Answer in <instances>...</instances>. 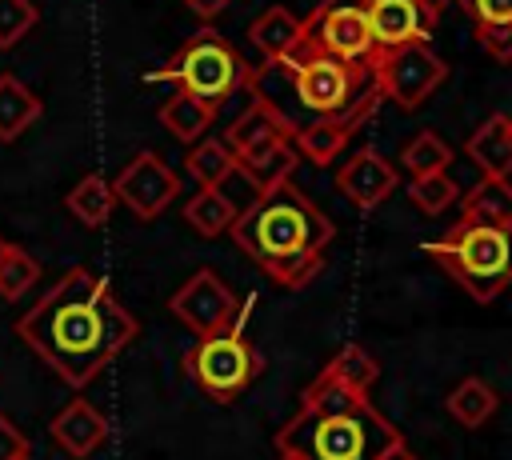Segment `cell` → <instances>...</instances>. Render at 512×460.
I'll return each mask as SVG.
<instances>
[{"mask_svg":"<svg viewBox=\"0 0 512 460\" xmlns=\"http://www.w3.org/2000/svg\"><path fill=\"white\" fill-rule=\"evenodd\" d=\"M260 352L252 348V340L240 328H224L216 336H200L188 352H184V372L192 376V384L216 400V404H232L248 392V384L260 372Z\"/></svg>","mask_w":512,"mask_h":460,"instance_id":"52a82bcc","label":"cell"},{"mask_svg":"<svg viewBox=\"0 0 512 460\" xmlns=\"http://www.w3.org/2000/svg\"><path fill=\"white\" fill-rule=\"evenodd\" d=\"M300 40H304V20H300L292 8H284V4L264 8V12L248 24V44L256 48L260 64L284 60Z\"/></svg>","mask_w":512,"mask_h":460,"instance_id":"e0dca14e","label":"cell"},{"mask_svg":"<svg viewBox=\"0 0 512 460\" xmlns=\"http://www.w3.org/2000/svg\"><path fill=\"white\" fill-rule=\"evenodd\" d=\"M184 220H188V228H192L196 236L216 240V236H224V232L236 224V208L228 204V196H224L220 188H200V192L184 204Z\"/></svg>","mask_w":512,"mask_h":460,"instance_id":"d4e9b609","label":"cell"},{"mask_svg":"<svg viewBox=\"0 0 512 460\" xmlns=\"http://www.w3.org/2000/svg\"><path fill=\"white\" fill-rule=\"evenodd\" d=\"M292 136H296V124L272 100H264L260 92H248V108L228 124L224 144L232 148V156L240 164V160L260 156V152H268L276 144H288Z\"/></svg>","mask_w":512,"mask_h":460,"instance_id":"4fadbf2b","label":"cell"},{"mask_svg":"<svg viewBox=\"0 0 512 460\" xmlns=\"http://www.w3.org/2000/svg\"><path fill=\"white\" fill-rule=\"evenodd\" d=\"M48 432H52V440H56L60 452H68L72 460H84V456H92V452L108 440V420H104V412H100L92 400L72 396V400L52 416Z\"/></svg>","mask_w":512,"mask_h":460,"instance_id":"2e32d148","label":"cell"},{"mask_svg":"<svg viewBox=\"0 0 512 460\" xmlns=\"http://www.w3.org/2000/svg\"><path fill=\"white\" fill-rule=\"evenodd\" d=\"M408 200H412L416 212H424V216H440V212H448V208L460 200V188H456V180H452L448 172L412 176V184H408Z\"/></svg>","mask_w":512,"mask_h":460,"instance_id":"f546056e","label":"cell"},{"mask_svg":"<svg viewBox=\"0 0 512 460\" xmlns=\"http://www.w3.org/2000/svg\"><path fill=\"white\" fill-rule=\"evenodd\" d=\"M304 40L344 64H372L376 40L368 28V0H320L304 16Z\"/></svg>","mask_w":512,"mask_h":460,"instance_id":"9c48e42d","label":"cell"},{"mask_svg":"<svg viewBox=\"0 0 512 460\" xmlns=\"http://www.w3.org/2000/svg\"><path fill=\"white\" fill-rule=\"evenodd\" d=\"M256 72L268 76V80H284V88H288V96H292V104L304 120L344 112L372 88V68L368 64H344L336 56L316 52L308 40H300L276 64H256Z\"/></svg>","mask_w":512,"mask_h":460,"instance_id":"277c9868","label":"cell"},{"mask_svg":"<svg viewBox=\"0 0 512 460\" xmlns=\"http://www.w3.org/2000/svg\"><path fill=\"white\" fill-rule=\"evenodd\" d=\"M168 312L200 340V336L224 332V328L236 320L240 300H236V292H232L212 268H200V272H192V276L176 288V296H168Z\"/></svg>","mask_w":512,"mask_h":460,"instance_id":"30bf717a","label":"cell"},{"mask_svg":"<svg viewBox=\"0 0 512 460\" xmlns=\"http://www.w3.org/2000/svg\"><path fill=\"white\" fill-rule=\"evenodd\" d=\"M368 68H372V84L380 100L396 104L400 112H416L448 80V64L432 52V44L380 48Z\"/></svg>","mask_w":512,"mask_h":460,"instance_id":"ba28073f","label":"cell"},{"mask_svg":"<svg viewBox=\"0 0 512 460\" xmlns=\"http://www.w3.org/2000/svg\"><path fill=\"white\" fill-rule=\"evenodd\" d=\"M40 280L36 256H28L20 244L0 236V300H20Z\"/></svg>","mask_w":512,"mask_h":460,"instance_id":"f1b7e54d","label":"cell"},{"mask_svg":"<svg viewBox=\"0 0 512 460\" xmlns=\"http://www.w3.org/2000/svg\"><path fill=\"white\" fill-rule=\"evenodd\" d=\"M212 120H216V104H208V100H200L192 92H180V88L160 104V124L176 140H184V144L204 140L208 128H212Z\"/></svg>","mask_w":512,"mask_h":460,"instance_id":"ffe728a7","label":"cell"},{"mask_svg":"<svg viewBox=\"0 0 512 460\" xmlns=\"http://www.w3.org/2000/svg\"><path fill=\"white\" fill-rule=\"evenodd\" d=\"M420 4H424V8H428V12L436 16V20H440V12H444L448 4H456V0H420Z\"/></svg>","mask_w":512,"mask_h":460,"instance_id":"8d00e7d4","label":"cell"},{"mask_svg":"<svg viewBox=\"0 0 512 460\" xmlns=\"http://www.w3.org/2000/svg\"><path fill=\"white\" fill-rule=\"evenodd\" d=\"M400 184V172L392 160H384L376 148H360L356 156H348L336 168V192L352 204V208H376L384 196H392V188Z\"/></svg>","mask_w":512,"mask_h":460,"instance_id":"5bb4252c","label":"cell"},{"mask_svg":"<svg viewBox=\"0 0 512 460\" xmlns=\"http://www.w3.org/2000/svg\"><path fill=\"white\" fill-rule=\"evenodd\" d=\"M400 164H404L408 176H432V172H444V168L452 164V148H448V140H444L440 132L420 128V132L404 144Z\"/></svg>","mask_w":512,"mask_h":460,"instance_id":"4316f807","label":"cell"},{"mask_svg":"<svg viewBox=\"0 0 512 460\" xmlns=\"http://www.w3.org/2000/svg\"><path fill=\"white\" fill-rule=\"evenodd\" d=\"M380 460H420V456H412V448H408V444L400 440V444H392V448H388V452H384Z\"/></svg>","mask_w":512,"mask_h":460,"instance_id":"d590c367","label":"cell"},{"mask_svg":"<svg viewBox=\"0 0 512 460\" xmlns=\"http://www.w3.org/2000/svg\"><path fill=\"white\" fill-rule=\"evenodd\" d=\"M184 168H188V176L196 180V188H220V184L236 172V156H232V148H228L224 140L204 136V140H196V144L188 148Z\"/></svg>","mask_w":512,"mask_h":460,"instance_id":"cb8c5ba5","label":"cell"},{"mask_svg":"<svg viewBox=\"0 0 512 460\" xmlns=\"http://www.w3.org/2000/svg\"><path fill=\"white\" fill-rule=\"evenodd\" d=\"M376 104H380V92H376V84H372L352 108L332 112V116L304 120V124L296 128V136H292V148H296L304 160H312V164H332V160L352 144V136L372 120Z\"/></svg>","mask_w":512,"mask_h":460,"instance_id":"7c38bea8","label":"cell"},{"mask_svg":"<svg viewBox=\"0 0 512 460\" xmlns=\"http://www.w3.org/2000/svg\"><path fill=\"white\" fill-rule=\"evenodd\" d=\"M368 28L380 48H400V44H428L436 16L420 0H368Z\"/></svg>","mask_w":512,"mask_h":460,"instance_id":"9a60e30c","label":"cell"},{"mask_svg":"<svg viewBox=\"0 0 512 460\" xmlns=\"http://www.w3.org/2000/svg\"><path fill=\"white\" fill-rule=\"evenodd\" d=\"M276 460H304V456H292V452H280Z\"/></svg>","mask_w":512,"mask_h":460,"instance_id":"74e56055","label":"cell"},{"mask_svg":"<svg viewBox=\"0 0 512 460\" xmlns=\"http://www.w3.org/2000/svg\"><path fill=\"white\" fill-rule=\"evenodd\" d=\"M40 120V96L12 72H0V144H12Z\"/></svg>","mask_w":512,"mask_h":460,"instance_id":"44dd1931","label":"cell"},{"mask_svg":"<svg viewBox=\"0 0 512 460\" xmlns=\"http://www.w3.org/2000/svg\"><path fill=\"white\" fill-rule=\"evenodd\" d=\"M40 12L32 0H0V52L16 48L32 28H36Z\"/></svg>","mask_w":512,"mask_h":460,"instance_id":"4dcf8cb0","label":"cell"},{"mask_svg":"<svg viewBox=\"0 0 512 460\" xmlns=\"http://www.w3.org/2000/svg\"><path fill=\"white\" fill-rule=\"evenodd\" d=\"M0 460H28V436L0 412Z\"/></svg>","mask_w":512,"mask_h":460,"instance_id":"d6a6232c","label":"cell"},{"mask_svg":"<svg viewBox=\"0 0 512 460\" xmlns=\"http://www.w3.org/2000/svg\"><path fill=\"white\" fill-rule=\"evenodd\" d=\"M476 24H504L512 20V0H464Z\"/></svg>","mask_w":512,"mask_h":460,"instance_id":"836d02e7","label":"cell"},{"mask_svg":"<svg viewBox=\"0 0 512 460\" xmlns=\"http://www.w3.org/2000/svg\"><path fill=\"white\" fill-rule=\"evenodd\" d=\"M468 160L480 168V176H512V116L492 112L464 144Z\"/></svg>","mask_w":512,"mask_h":460,"instance_id":"ac0fdd59","label":"cell"},{"mask_svg":"<svg viewBox=\"0 0 512 460\" xmlns=\"http://www.w3.org/2000/svg\"><path fill=\"white\" fill-rule=\"evenodd\" d=\"M296 164H300V152H296L292 140H288V144H276V148H268V152H260V156L240 160V172L264 192V188H276V184L292 180Z\"/></svg>","mask_w":512,"mask_h":460,"instance_id":"83f0119b","label":"cell"},{"mask_svg":"<svg viewBox=\"0 0 512 460\" xmlns=\"http://www.w3.org/2000/svg\"><path fill=\"white\" fill-rule=\"evenodd\" d=\"M184 4H188V8H192L200 20H216V16H220V12H224L232 0H184Z\"/></svg>","mask_w":512,"mask_h":460,"instance_id":"e575fe53","label":"cell"},{"mask_svg":"<svg viewBox=\"0 0 512 460\" xmlns=\"http://www.w3.org/2000/svg\"><path fill=\"white\" fill-rule=\"evenodd\" d=\"M112 192H116V204H124L132 216L140 220H156L168 204L180 200V176L176 168L156 156V152H136L120 176L112 180Z\"/></svg>","mask_w":512,"mask_h":460,"instance_id":"8fae6325","label":"cell"},{"mask_svg":"<svg viewBox=\"0 0 512 460\" xmlns=\"http://www.w3.org/2000/svg\"><path fill=\"white\" fill-rule=\"evenodd\" d=\"M476 40H480V48L492 60H500V64L512 60V20H504V24H476Z\"/></svg>","mask_w":512,"mask_h":460,"instance_id":"1f68e13d","label":"cell"},{"mask_svg":"<svg viewBox=\"0 0 512 460\" xmlns=\"http://www.w3.org/2000/svg\"><path fill=\"white\" fill-rule=\"evenodd\" d=\"M400 440V428L380 416L372 400H360L332 412L300 408L276 432V452H292L304 460H380Z\"/></svg>","mask_w":512,"mask_h":460,"instance_id":"3957f363","label":"cell"},{"mask_svg":"<svg viewBox=\"0 0 512 460\" xmlns=\"http://www.w3.org/2000/svg\"><path fill=\"white\" fill-rule=\"evenodd\" d=\"M324 372H332L340 384H348L352 392H360V396H368L372 388H376V380H380V360L364 348V344H344L328 364H324Z\"/></svg>","mask_w":512,"mask_h":460,"instance_id":"484cf974","label":"cell"},{"mask_svg":"<svg viewBox=\"0 0 512 460\" xmlns=\"http://www.w3.org/2000/svg\"><path fill=\"white\" fill-rule=\"evenodd\" d=\"M64 208L84 224V228H104L112 208H116V192L100 172H88L72 184V192L64 196Z\"/></svg>","mask_w":512,"mask_h":460,"instance_id":"603a6c76","label":"cell"},{"mask_svg":"<svg viewBox=\"0 0 512 460\" xmlns=\"http://www.w3.org/2000/svg\"><path fill=\"white\" fill-rule=\"evenodd\" d=\"M424 252L476 300L492 304L512 284V228L460 220L440 240H428Z\"/></svg>","mask_w":512,"mask_h":460,"instance_id":"5b68a950","label":"cell"},{"mask_svg":"<svg viewBox=\"0 0 512 460\" xmlns=\"http://www.w3.org/2000/svg\"><path fill=\"white\" fill-rule=\"evenodd\" d=\"M16 336L72 388H88L136 336V316L112 284L88 268H68L20 320Z\"/></svg>","mask_w":512,"mask_h":460,"instance_id":"6da1fadb","label":"cell"},{"mask_svg":"<svg viewBox=\"0 0 512 460\" xmlns=\"http://www.w3.org/2000/svg\"><path fill=\"white\" fill-rule=\"evenodd\" d=\"M236 248L276 284L304 288L324 268V248L332 244V220L292 184L264 188L228 228Z\"/></svg>","mask_w":512,"mask_h":460,"instance_id":"7a4b0ae2","label":"cell"},{"mask_svg":"<svg viewBox=\"0 0 512 460\" xmlns=\"http://www.w3.org/2000/svg\"><path fill=\"white\" fill-rule=\"evenodd\" d=\"M444 408H448V416H452L456 424H464V428H480V424H488V420L496 416L500 396H496V388H492L488 380H480V376H464V380L448 392Z\"/></svg>","mask_w":512,"mask_h":460,"instance_id":"7402d4cb","label":"cell"},{"mask_svg":"<svg viewBox=\"0 0 512 460\" xmlns=\"http://www.w3.org/2000/svg\"><path fill=\"white\" fill-rule=\"evenodd\" d=\"M456 204H460V220L512 228V180L508 176H480Z\"/></svg>","mask_w":512,"mask_h":460,"instance_id":"d6986e66","label":"cell"},{"mask_svg":"<svg viewBox=\"0 0 512 460\" xmlns=\"http://www.w3.org/2000/svg\"><path fill=\"white\" fill-rule=\"evenodd\" d=\"M156 80L220 108L224 100H232L256 84V64H248L240 56V48L228 44L216 28H200L172 52V60L156 72Z\"/></svg>","mask_w":512,"mask_h":460,"instance_id":"8992f818","label":"cell"}]
</instances>
